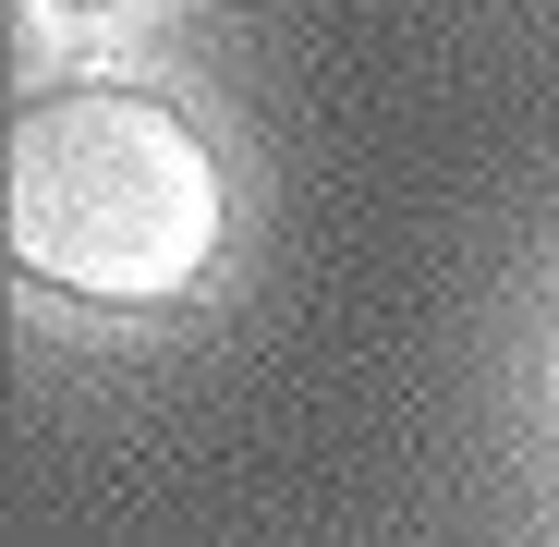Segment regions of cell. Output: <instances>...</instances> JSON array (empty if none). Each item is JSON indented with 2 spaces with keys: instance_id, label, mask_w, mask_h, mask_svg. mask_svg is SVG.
I'll return each mask as SVG.
<instances>
[{
  "instance_id": "cell-1",
  "label": "cell",
  "mask_w": 559,
  "mask_h": 547,
  "mask_svg": "<svg viewBox=\"0 0 559 547\" xmlns=\"http://www.w3.org/2000/svg\"><path fill=\"white\" fill-rule=\"evenodd\" d=\"M0 231L37 293L73 305H182L207 293L231 195L207 134L146 85H49L0 146Z\"/></svg>"
}]
</instances>
